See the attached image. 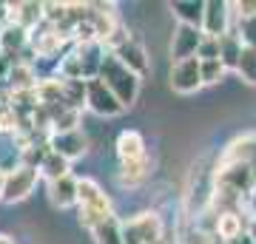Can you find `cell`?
Wrapping results in <instances>:
<instances>
[{
  "mask_svg": "<svg viewBox=\"0 0 256 244\" xmlns=\"http://www.w3.org/2000/svg\"><path fill=\"white\" fill-rule=\"evenodd\" d=\"M100 80L106 82V88L122 102V108H131L140 97V77L134 71H128L114 54H106L100 68Z\"/></svg>",
  "mask_w": 256,
  "mask_h": 244,
  "instance_id": "obj_1",
  "label": "cell"
},
{
  "mask_svg": "<svg viewBox=\"0 0 256 244\" xmlns=\"http://www.w3.org/2000/svg\"><path fill=\"white\" fill-rule=\"evenodd\" d=\"M120 227H122V242L126 244H156L165 236L162 219L154 210L126 219V222H120Z\"/></svg>",
  "mask_w": 256,
  "mask_h": 244,
  "instance_id": "obj_2",
  "label": "cell"
},
{
  "mask_svg": "<svg viewBox=\"0 0 256 244\" xmlns=\"http://www.w3.org/2000/svg\"><path fill=\"white\" fill-rule=\"evenodd\" d=\"M37 182H40V171L37 168H26V165H14L12 171H6V185H3V205H18V202L28 199L34 193Z\"/></svg>",
  "mask_w": 256,
  "mask_h": 244,
  "instance_id": "obj_3",
  "label": "cell"
},
{
  "mask_svg": "<svg viewBox=\"0 0 256 244\" xmlns=\"http://www.w3.org/2000/svg\"><path fill=\"white\" fill-rule=\"evenodd\" d=\"M86 108L94 111L97 117H120L122 114V102L106 88V82L97 77V80H88L86 82Z\"/></svg>",
  "mask_w": 256,
  "mask_h": 244,
  "instance_id": "obj_4",
  "label": "cell"
},
{
  "mask_svg": "<svg viewBox=\"0 0 256 244\" xmlns=\"http://www.w3.org/2000/svg\"><path fill=\"white\" fill-rule=\"evenodd\" d=\"M171 88L176 94H196L202 88V77H200V60L188 57L180 63H171Z\"/></svg>",
  "mask_w": 256,
  "mask_h": 244,
  "instance_id": "obj_5",
  "label": "cell"
},
{
  "mask_svg": "<svg viewBox=\"0 0 256 244\" xmlns=\"http://www.w3.org/2000/svg\"><path fill=\"white\" fill-rule=\"evenodd\" d=\"M202 34L205 37H222L230 31V3L225 0H208L202 11Z\"/></svg>",
  "mask_w": 256,
  "mask_h": 244,
  "instance_id": "obj_6",
  "label": "cell"
},
{
  "mask_svg": "<svg viewBox=\"0 0 256 244\" xmlns=\"http://www.w3.org/2000/svg\"><path fill=\"white\" fill-rule=\"evenodd\" d=\"M74 57L80 60L82 65V80H97L100 77V68H102V60H106V45L100 43V40H92V43H74L72 45Z\"/></svg>",
  "mask_w": 256,
  "mask_h": 244,
  "instance_id": "obj_7",
  "label": "cell"
},
{
  "mask_svg": "<svg viewBox=\"0 0 256 244\" xmlns=\"http://www.w3.org/2000/svg\"><path fill=\"white\" fill-rule=\"evenodd\" d=\"M48 148H52L54 154H60L63 159L74 162V159L86 156V151H88V136L82 134V131H68V134H52V136H48Z\"/></svg>",
  "mask_w": 256,
  "mask_h": 244,
  "instance_id": "obj_8",
  "label": "cell"
},
{
  "mask_svg": "<svg viewBox=\"0 0 256 244\" xmlns=\"http://www.w3.org/2000/svg\"><path fill=\"white\" fill-rule=\"evenodd\" d=\"M202 43V31L194 26H180L174 28V37H171V60L180 63V60H188V57H196V48Z\"/></svg>",
  "mask_w": 256,
  "mask_h": 244,
  "instance_id": "obj_9",
  "label": "cell"
},
{
  "mask_svg": "<svg viewBox=\"0 0 256 244\" xmlns=\"http://www.w3.org/2000/svg\"><path fill=\"white\" fill-rule=\"evenodd\" d=\"M228 165H256V134L239 136L222 151L220 168H228Z\"/></svg>",
  "mask_w": 256,
  "mask_h": 244,
  "instance_id": "obj_10",
  "label": "cell"
},
{
  "mask_svg": "<svg viewBox=\"0 0 256 244\" xmlns=\"http://www.w3.org/2000/svg\"><path fill=\"white\" fill-rule=\"evenodd\" d=\"M108 54H114L120 63L128 68V71H134L137 77L148 74V68H151V63H148V54H146V45L140 43L137 37H131L128 43H122L117 51H108Z\"/></svg>",
  "mask_w": 256,
  "mask_h": 244,
  "instance_id": "obj_11",
  "label": "cell"
},
{
  "mask_svg": "<svg viewBox=\"0 0 256 244\" xmlns=\"http://www.w3.org/2000/svg\"><path fill=\"white\" fill-rule=\"evenodd\" d=\"M9 11H12L9 23H14V26H20V28H26L28 34L46 23V20H43V3H34V0L9 3Z\"/></svg>",
  "mask_w": 256,
  "mask_h": 244,
  "instance_id": "obj_12",
  "label": "cell"
},
{
  "mask_svg": "<svg viewBox=\"0 0 256 244\" xmlns=\"http://www.w3.org/2000/svg\"><path fill=\"white\" fill-rule=\"evenodd\" d=\"M28 31L26 28L14 26V23H9V26H3V31H0V54L3 57H14V60H23V51L28 48Z\"/></svg>",
  "mask_w": 256,
  "mask_h": 244,
  "instance_id": "obj_13",
  "label": "cell"
},
{
  "mask_svg": "<svg viewBox=\"0 0 256 244\" xmlns=\"http://www.w3.org/2000/svg\"><path fill=\"white\" fill-rule=\"evenodd\" d=\"M77 208H108L111 210V199L94 179L82 176V179H77Z\"/></svg>",
  "mask_w": 256,
  "mask_h": 244,
  "instance_id": "obj_14",
  "label": "cell"
},
{
  "mask_svg": "<svg viewBox=\"0 0 256 244\" xmlns=\"http://www.w3.org/2000/svg\"><path fill=\"white\" fill-rule=\"evenodd\" d=\"M48 202L60 210H68L77 205V179L74 176H63L57 182H48Z\"/></svg>",
  "mask_w": 256,
  "mask_h": 244,
  "instance_id": "obj_15",
  "label": "cell"
},
{
  "mask_svg": "<svg viewBox=\"0 0 256 244\" xmlns=\"http://www.w3.org/2000/svg\"><path fill=\"white\" fill-rule=\"evenodd\" d=\"M148 171H151V162H148V156L137 159V162H120L117 168V185L120 188H140L142 182L148 179Z\"/></svg>",
  "mask_w": 256,
  "mask_h": 244,
  "instance_id": "obj_16",
  "label": "cell"
},
{
  "mask_svg": "<svg viewBox=\"0 0 256 244\" xmlns=\"http://www.w3.org/2000/svg\"><path fill=\"white\" fill-rule=\"evenodd\" d=\"M114 148H117L120 162H137V159L146 156V139H142L140 131H122L117 136V145Z\"/></svg>",
  "mask_w": 256,
  "mask_h": 244,
  "instance_id": "obj_17",
  "label": "cell"
},
{
  "mask_svg": "<svg viewBox=\"0 0 256 244\" xmlns=\"http://www.w3.org/2000/svg\"><path fill=\"white\" fill-rule=\"evenodd\" d=\"M37 102L46 105V108H54V105H63V80L60 77H40L34 85Z\"/></svg>",
  "mask_w": 256,
  "mask_h": 244,
  "instance_id": "obj_18",
  "label": "cell"
},
{
  "mask_svg": "<svg viewBox=\"0 0 256 244\" xmlns=\"http://www.w3.org/2000/svg\"><path fill=\"white\" fill-rule=\"evenodd\" d=\"M52 111V134H68V131H80L82 111L66 108V105H54Z\"/></svg>",
  "mask_w": 256,
  "mask_h": 244,
  "instance_id": "obj_19",
  "label": "cell"
},
{
  "mask_svg": "<svg viewBox=\"0 0 256 244\" xmlns=\"http://www.w3.org/2000/svg\"><path fill=\"white\" fill-rule=\"evenodd\" d=\"M171 11H174V17H180L182 26L200 28L202 26V11H205V3H202V0H174V3H171ZM200 31H202V28H200Z\"/></svg>",
  "mask_w": 256,
  "mask_h": 244,
  "instance_id": "obj_20",
  "label": "cell"
},
{
  "mask_svg": "<svg viewBox=\"0 0 256 244\" xmlns=\"http://www.w3.org/2000/svg\"><path fill=\"white\" fill-rule=\"evenodd\" d=\"M63 176H72V162L48 148V154L43 156V162H40V179L57 182V179H63Z\"/></svg>",
  "mask_w": 256,
  "mask_h": 244,
  "instance_id": "obj_21",
  "label": "cell"
},
{
  "mask_svg": "<svg viewBox=\"0 0 256 244\" xmlns=\"http://www.w3.org/2000/svg\"><path fill=\"white\" fill-rule=\"evenodd\" d=\"M239 54H242V40H239L236 31L230 28L228 34L220 37V63L225 65V71H236Z\"/></svg>",
  "mask_w": 256,
  "mask_h": 244,
  "instance_id": "obj_22",
  "label": "cell"
},
{
  "mask_svg": "<svg viewBox=\"0 0 256 244\" xmlns=\"http://www.w3.org/2000/svg\"><path fill=\"white\" fill-rule=\"evenodd\" d=\"M92 239H94V244H126L122 242V227H120L117 216H108L106 222H100L92 230Z\"/></svg>",
  "mask_w": 256,
  "mask_h": 244,
  "instance_id": "obj_23",
  "label": "cell"
},
{
  "mask_svg": "<svg viewBox=\"0 0 256 244\" xmlns=\"http://www.w3.org/2000/svg\"><path fill=\"white\" fill-rule=\"evenodd\" d=\"M216 233L230 242V239H236V236L245 233V222H242V213H220L216 216Z\"/></svg>",
  "mask_w": 256,
  "mask_h": 244,
  "instance_id": "obj_24",
  "label": "cell"
},
{
  "mask_svg": "<svg viewBox=\"0 0 256 244\" xmlns=\"http://www.w3.org/2000/svg\"><path fill=\"white\" fill-rule=\"evenodd\" d=\"M63 105L66 108H86V80H63Z\"/></svg>",
  "mask_w": 256,
  "mask_h": 244,
  "instance_id": "obj_25",
  "label": "cell"
},
{
  "mask_svg": "<svg viewBox=\"0 0 256 244\" xmlns=\"http://www.w3.org/2000/svg\"><path fill=\"white\" fill-rule=\"evenodd\" d=\"M236 74H239V77H242L245 82L256 85V48H245V45H242V54H239Z\"/></svg>",
  "mask_w": 256,
  "mask_h": 244,
  "instance_id": "obj_26",
  "label": "cell"
},
{
  "mask_svg": "<svg viewBox=\"0 0 256 244\" xmlns=\"http://www.w3.org/2000/svg\"><path fill=\"white\" fill-rule=\"evenodd\" d=\"M236 37L245 48H256V17H236Z\"/></svg>",
  "mask_w": 256,
  "mask_h": 244,
  "instance_id": "obj_27",
  "label": "cell"
},
{
  "mask_svg": "<svg viewBox=\"0 0 256 244\" xmlns=\"http://www.w3.org/2000/svg\"><path fill=\"white\" fill-rule=\"evenodd\" d=\"M200 77L202 85H216L225 77V65L220 60H205V63H200Z\"/></svg>",
  "mask_w": 256,
  "mask_h": 244,
  "instance_id": "obj_28",
  "label": "cell"
},
{
  "mask_svg": "<svg viewBox=\"0 0 256 244\" xmlns=\"http://www.w3.org/2000/svg\"><path fill=\"white\" fill-rule=\"evenodd\" d=\"M196 60L205 63V60H220V37H205L202 34V43L196 48Z\"/></svg>",
  "mask_w": 256,
  "mask_h": 244,
  "instance_id": "obj_29",
  "label": "cell"
},
{
  "mask_svg": "<svg viewBox=\"0 0 256 244\" xmlns=\"http://www.w3.org/2000/svg\"><path fill=\"white\" fill-rule=\"evenodd\" d=\"M182 244H210V233H205V230H200L196 225L185 227L182 239H180Z\"/></svg>",
  "mask_w": 256,
  "mask_h": 244,
  "instance_id": "obj_30",
  "label": "cell"
},
{
  "mask_svg": "<svg viewBox=\"0 0 256 244\" xmlns=\"http://www.w3.org/2000/svg\"><path fill=\"white\" fill-rule=\"evenodd\" d=\"M230 9H236V17H256V0H239L230 3Z\"/></svg>",
  "mask_w": 256,
  "mask_h": 244,
  "instance_id": "obj_31",
  "label": "cell"
},
{
  "mask_svg": "<svg viewBox=\"0 0 256 244\" xmlns=\"http://www.w3.org/2000/svg\"><path fill=\"white\" fill-rule=\"evenodd\" d=\"M9 17H12L9 3H3V0H0V26H9Z\"/></svg>",
  "mask_w": 256,
  "mask_h": 244,
  "instance_id": "obj_32",
  "label": "cell"
},
{
  "mask_svg": "<svg viewBox=\"0 0 256 244\" xmlns=\"http://www.w3.org/2000/svg\"><path fill=\"white\" fill-rule=\"evenodd\" d=\"M228 244H254V239H250L248 233H242V236H236V239H230Z\"/></svg>",
  "mask_w": 256,
  "mask_h": 244,
  "instance_id": "obj_33",
  "label": "cell"
},
{
  "mask_svg": "<svg viewBox=\"0 0 256 244\" xmlns=\"http://www.w3.org/2000/svg\"><path fill=\"white\" fill-rule=\"evenodd\" d=\"M248 208L254 210V219H256V185H254V190L248 193Z\"/></svg>",
  "mask_w": 256,
  "mask_h": 244,
  "instance_id": "obj_34",
  "label": "cell"
},
{
  "mask_svg": "<svg viewBox=\"0 0 256 244\" xmlns=\"http://www.w3.org/2000/svg\"><path fill=\"white\" fill-rule=\"evenodd\" d=\"M250 239H254V244H256V219H250V225H248V230H245Z\"/></svg>",
  "mask_w": 256,
  "mask_h": 244,
  "instance_id": "obj_35",
  "label": "cell"
},
{
  "mask_svg": "<svg viewBox=\"0 0 256 244\" xmlns=\"http://www.w3.org/2000/svg\"><path fill=\"white\" fill-rule=\"evenodd\" d=\"M3 185H6V171L0 168V196H3Z\"/></svg>",
  "mask_w": 256,
  "mask_h": 244,
  "instance_id": "obj_36",
  "label": "cell"
},
{
  "mask_svg": "<svg viewBox=\"0 0 256 244\" xmlns=\"http://www.w3.org/2000/svg\"><path fill=\"white\" fill-rule=\"evenodd\" d=\"M0 244H14V242H12L9 236H0Z\"/></svg>",
  "mask_w": 256,
  "mask_h": 244,
  "instance_id": "obj_37",
  "label": "cell"
}]
</instances>
